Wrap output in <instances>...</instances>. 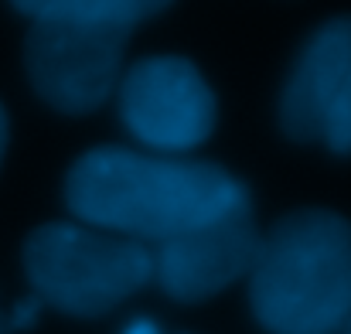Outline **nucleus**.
<instances>
[{
	"label": "nucleus",
	"instance_id": "f257e3e1",
	"mask_svg": "<svg viewBox=\"0 0 351 334\" xmlns=\"http://www.w3.org/2000/svg\"><path fill=\"white\" fill-rule=\"evenodd\" d=\"M65 202L96 232L157 246L249 202V191L208 160L96 147L72 164Z\"/></svg>",
	"mask_w": 351,
	"mask_h": 334
},
{
	"label": "nucleus",
	"instance_id": "f03ea898",
	"mask_svg": "<svg viewBox=\"0 0 351 334\" xmlns=\"http://www.w3.org/2000/svg\"><path fill=\"white\" fill-rule=\"evenodd\" d=\"M249 300L269 334H341L351 318V222L328 208L283 215L259 239Z\"/></svg>",
	"mask_w": 351,
	"mask_h": 334
},
{
	"label": "nucleus",
	"instance_id": "7ed1b4c3",
	"mask_svg": "<svg viewBox=\"0 0 351 334\" xmlns=\"http://www.w3.org/2000/svg\"><path fill=\"white\" fill-rule=\"evenodd\" d=\"M14 7L31 17L24 65L34 93L62 112H93L117 89L133 27L167 3L24 0Z\"/></svg>",
	"mask_w": 351,
	"mask_h": 334
},
{
	"label": "nucleus",
	"instance_id": "20e7f679",
	"mask_svg": "<svg viewBox=\"0 0 351 334\" xmlns=\"http://www.w3.org/2000/svg\"><path fill=\"white\" fill-rule=\"evenodd\" d=\"M24 273L41 304L72 318H99L154 280V249L72 222H48L24 242Z\"/></svg>",
	"mask_w": 351,
	"mask_h": 334
},
{
	"label": "nucleus",
	"instance_id": "39448f33",
	"mask_svg": "<svg viewBox=\"0 0 351 334\" xmlns=\"http://www.w3.org/2000/svg\"><path fill=\"white\" fill-rule=\"evenodd\" d=\"M119 112L140 143L160 154H181L212 136L215 93L188 58L157 55L136 62L123 75Z\"/></svg>",
	"mask_w": 351,
	"mask_h": 334
},
{
	"label": "nucleus",
	"instance_id": "423d86ee",
	"mask_svg": "<svg viewBox=\"0 0 351 334\" xmlns=\"http://www.w3.org/2000/svg\"><path fill=\"white\" fill-rule=\"evenodd\" d=\"M280 126L300 143L351 154V17L328 21L300 51L280 99Z\"/></svg>",
	"mask_w": 351,
	"mask_h": 334
},
{
	"label": "nucleus",
	"instance_id": "0eeeda50",
	"mask_svg": "<svg viewBox=\"0 0 351 334\" xmlns=\"http://www.w3.org/2000/svg\"><path fill=\"white\" fill-rule=\"evenodd\" d=\"M259 228L252 202H242L226 215L198 225L184 235L154 246V280L181 304H198L222 294L239 276L252 273L259 252Z\"/></svg>",
	"mask_w": 351,
	"mask_h": 334
},
{
	"label": "nucleus",
	"instance_id": "6e6552de",
	"mask_svg": "<svg viewBox=\"0 0 351 334\" xmlns=\"http://www.w3.org/2000/svg\"><path fill=\"white\" fill-rule=\"evenodd\" d=\"M38 311H41V300L31 294V297H24L17 307H14V314H10V321H3L7 324V331H14V328H31L34 321H38Z\"/></svg>",
	"mask_w": 351,
	"mask_h": 334
},
{
	"label": "nucleus",
	"instance_id": "1a4fd4ad",
	"mask_svg": "<svg viewBox=\"0 0 351 334\" xmlns=\"http://www.w3.org/2000/svg\"><path fill=\"white\" fill-rule=\"evenodd\" d=\"M123 334H160V328H157L154 321H147V318H136Z\"/></svg>",
	"mask_w": 351,
	"mask_h": 334
},
{
	"label": "nucleus",
	"instance_id": "9d476101",
	"mask_svg": "<svg viewBox=\"0 0 351 334\" xmlns=\"http://www.w3.org/2000/svg\"><path fill=\"white\" fill-rule=\"evenodd\" d=\"M3 150H7V110L0 103V160H3Z\"/></svg>",
	"mask_w": 351,
	"mask_h": 334
},
{
	"label": "nucleus",
	"instance_id": "9b49d317",
	"mask_svg": "<svg viewBox=\"0 0 351 334\" xmlns=\"http://www.w3.org/2000/svg\"><path fill=\"white\" fill-rule=\"evenodd\" d=\"M341 334H351V318H348V324H345V331H341Z\"/></svg>",
	"mask_w": 351,
	"mask_h": 334
},
{
	"label": "nucleus",
	"instance_id": "f8f14e48",
	"mask_svg": "<svg viewBox=\"0 0 351 334\" xmlns=\"http://www.w3.org/2000/svg\"><path fill=\"white\" fill-rule=\"evenodd\" d=\"M3 331H7V324H3V318H0V334H3Z\"/></svg>",
	"mask_w": 351,
	"mask_h": 334
}]
</instances>
